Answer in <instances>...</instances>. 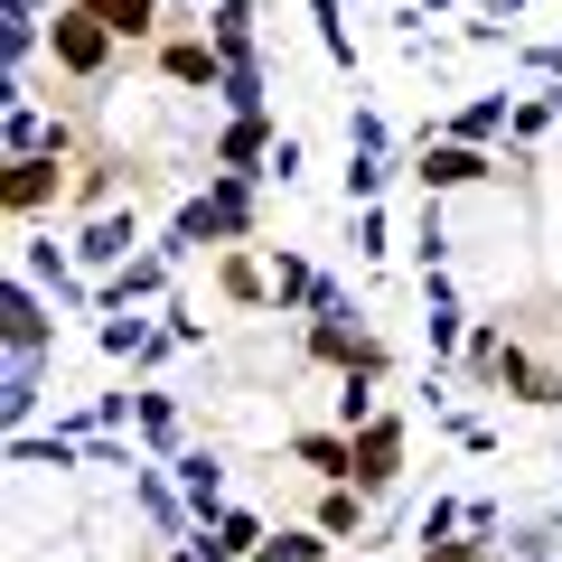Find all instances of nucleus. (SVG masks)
Masks as SVG:
<instances>
[{
    "instance_id": "obj_1",
    "label": "nucleus",
    "mask_w": 562,
    "mask_h": 562,
    "mask_svg": "<svg viewBox=\"0 0 562 562\" xmlns=\"http://www.w3.org/2000/svg\"><path fill=\"white\" fill-rule=\"evenodd\" d=\"M113 47H122V38L85 10V0H57V10H47V57H57V76L103 85V76H113Z\"/></svg>"
},
{
    "instance_id": "obj_2",
    "label": "nucleus",
    "mask_w": 562,
    "mask_h": 562,
    "mask_svg": "<svg viewBox=\"0 0 562 562\" xmlns=\"http://www.w3.org/2000/svg\"><path fill=\"white\" fill-rule=\"evenodd\" d=\"M57 198H76V179H66V160H57V150H29V160H10V169H0V216H10V225L57 216Z\"/></svg>"
},
{
    "instance_id": "obj_3",
    "label": "nucleus",
    "mask_w": 562,
    "mask_h": 562,
    "mask_svg": "<svg viewBox=\"0 0 562 562\" xmlns=\"http://www.w3.org/2000/svg\"><path fill=\"white\" fill-rule=\"evenodd\" d=\"M403 169L422 179V198H450V188H479V179H497V160H487L479 140H450V132H441V140L422 132L413 150H403Z\"/></svg>"
},
{
    "instance_id": "obj_4",
    "label": "nucleus",
    "mask_w": 562,
    "mask_h": 562,
    "mask_svg": "<svg viewBox=\"0 0 562 562\" xmlns=\"http://www.w3.org/2000/svg\"><path fill=\"white\" fill-rule=\"evenodd\" d=\"M0 347H57V310H47V291L29 272L0 281Z\"/></svg>"
},
{
    "instance_id": "obj_5",
    "label": "nucleus",
    "mask_w": 562,
    "mask_h": 562,
    "mask_svg": "<svg viewBox=\"0 0 562 562\" xmlns=\"http://www.w3.org/2000/svg\"><path fill=\"white\" fill-rule=\"evenodd\" d=\"M47 366H57V347H10V357H0V413H10V431H29V422H38Z\"/></svg>"
},
{
    "instance_id": "obj_6",
    "label": "nucleus",
    "mask_w": 562,
    "mask_h": 562,
    "mask_svg": "<svg viewBox=\"0 0 562 562\" xmlns=\"http://www.w3.org/2000/svg\"><path fill=\"white\" fill-rule=\"evenodd\" d=\"M169 272H179V262H169L160 244H140V254L122 262V272H103L94 291H103V310H150V301H169Z\"/></svg>"
},
{
    "instance_id": "obj_7",
    "label": "nucleus",
    "mask_w": 562,
    "mask_h": 562,
    "mask_svg": "<svg viewBox=\"0 0 562 562\" xmlns=\"http://www.w3.org/2000/svg\"><path fill=\"white\" fill-rule=\"evenodd\" d=\"M347 479H357L366 497H384V487L403 479V422H394V413L357 422V469H347Z\"/></svg>"
},
{
    "instance_id": "obj_8",
    "label": "nucleus",
    "mask_w": 562,
    "mask_h": 562,
    "mask_svg": "<svg viewBox=\"0 0 562 562\" xmlns=\"http://www.w3.org/2000/svg\"><path fill=\"white\" fill-rule=\"evenodd\" d=\"M10 469H94V431L57 422V431H10Z\"/></svg>"
},
{
    "instance_id": "obj_9",
    "label": "nucleus",
    "mask_w": 562,
    "mask_h": 562,
    "mask_svg": "<svg viewBox=\"0 0 562 562\" xmlns=\"http://www.w3.org/2000/svg\"><path fill=\"white\" fill-rule=\"evenodd\" d=\"M132 254H140L132 206H103V216H85V235H76V262H85V272H122Z\"/></svg>"
},
{
    "instance_id": "obj_10",
    "label": "nucleus",
    "mask_w": 562,
    "mask_h": 562,
    "mask_svg": "<svg viewBox=\"0 0 562 562\" xmlns=\"http://www.w3.org/2000/svg\"><path fill=\"white\" fill-rule=\"evenodd\" d=\"M262 535H272V525H262L254 506H216V516H206L188 543H198L206 562H254V543H262Z\"/></svg>"
},
{
    "instance_id": "obj_11",
    "label": "nucleus",
    "mask_w": 562,
    "mask_h": 562,
    "mask_svg": "<svg viewBox=\"0 0 562 562\" xmlns=\"http://www.w3.org/2000/svg\"><path fill=\"white\" fill-rule=\"evenodd\" d=\"M132 506L150 516V535H169V543H188V535H198V506H188L179 487L160 479V469H132Z\"/></svg>"
},
{
    "instance_id": "obj_12",
    "label": "nucleus",
    "mask_w": 562,
    "mask_h": 562,
    "mask_svg": "<svg viewBox=\"0 0 562 562\" xmlns=\"http://www.w3.org/2000/svg\"><path fill=\"white\" fill-rule=\"evenodd\" d=\"M262 160H272V113H225L216 169H254V179H262Z\"/></svg>"
},
{
    "instance_id": "obj_13",
    "label": "nucleus",
    "mask_w": 562,
    "mask_h": 562,
    "mask_svg": "<svg viewBox=\"0 0 562 562\" xmlns=\"http://www.w3.org/2000/svg\"><path fill=\"white\" fill-rule=\"evenodd\" d=\"M160 76L216 94V85H225V47H216V38H169V47H160Z\"/></svg>"
},
{
    "instance_id": "obj_14",
    "label": "nucleus",
    "mask_w": 562,
    "mask_h": 562,
    "mask_svg": "<svg viewBox=\"0 0 562 562\" xmlns=\"http://www.w3.org/2000/svg\"><path fill=\"white\" fill-rule=\"evenodd\" d=\"M169 479H179V497L198 506V525L225 506V460H216V450H179V460H169Z\"/></svg>"
},
{
    "instance_id": "obj_15",
    "label": "nucleus",
    "mask_w": 562,
    "mask_h": 562,
    "mask_svg": "<svg viewBox=\"0 0 562 562\" xmlns=\"http://www.w3.org/2000/svg\"><path fill=\"white\" fill-rule=\"evenodd\" d=\"M179 347H206V319H198V310H160V328L140 338V357H132V366H140V375H160Z\"/></svg>"
},
{
    "instance_id": "obj_16",
    "label": "nucleus",
    "mask_w": 562,
    "mask_h": 562,
    "mask_svg": "<svg viewBox=\"0 0 562 562\" xmlns=\"http://www.w3.org/2000/svg\"><path fill=\"white\" fill-rule=\"evenodd\" d=\"M0 150H10V160H29V150H57V122L38 113V103H0Z\"/></svg>"
},
{
    "instance_id": "obj_17",
    "label": "nucleus",
    "mask_w": 562,
    "mask_h": 562,
    "mask_svg": "<svg viewBox=\"0 0 562 562\" xmlns=\"http://www.w3.org/2000/svg\"><path fill=\"white\" fill-rule=\"evenodd\" d=\"M216 103H225V113H272V76H262V57H225Z\"/></svg>"
},
{
    "instance_id": "obj_18",
    "label": "nucleus",
    "mask_w": 562,
    "mask_h": 562,
    "mask_svg": "<svg viewBox=\"0 0 562 562\" xmlns=\"http://www.w3.org/2000/svg\"><path fill=\"white\" fill-rule=\"evenodd\" d=\"M85 10H94V20L113 29L122 47H140V38H150V29L169 20V0H85Z\"/></svg>"
},
{
    "instance_id": "obj_19",
    "label": "nucleus",
    "mask_w": 562,
    "mask_h": 562,
    "mask_svg": "<svg viewBox=\"0 0 562 562\" xmlns=\"http://www.w3.org/2000/svg\"><path fill=\"white\" fill-rule=\"evenodd\" d=\"M132 431H140V441H150V450H160V460H179V403H169L160 394V384H140V413H132Z\"/></svg>"
},
{
    "instance_id": "obj_20",
    "label": "nucleus",
    "mask_w": 562,
    "mask_h": 562,
    "mask_svg": "<svg viewBox=\"0 0 562 562\" xmlns=\"http://www.w3.org/2000/svg\"><path fill=\"white\" fill-rule=\"evenodd\" d=\"M487 384H506L516 403H562V375H543V366L525 357V347H506V357H497V375H487Z\"/></svg>"
},
{
    "instance_id": "obj_21",
    "label": "nucleus",
    "mask_w": 562,
    "mask_h": 562,
    "mask_svg": "<svg viewBox=\"0 0 562 562\" xmlns=\"http://www.w3.org/2000/svg\"><path fill=\"white\" fill-rule=\"evenodd\" d=\"M328 543H338L328 525H281V535L254 543V562H328Z\"/></svg>"
},
{
    "instance_id": "obj_22",
    "label": "nucleus",
    "mask_w": 562,
    "mask_h": 562,
    "mask_svg": "<svg viewBox=\"0 0 562 562\" xmlns=\"http://www.w3.org/2000/svg\"><path fill=\"white\" fill-rule=\"evenodd\" d=\"M506 122H516V94H479V103H460V113H450V140H479V150H487Z\"/></svg>"
},
{
    "instance_id": "obj_23",
    "label": "nucleus",
    "mask_w": 562,
    "mask_h": 562,
    "mask_svg": "<svg viewBox=\"0 0 562 562\" xmlns=\"http://www.w3.org/2000/svg\"><path fill=\"white\" fill-rule=\"evenodd\" d=\"M254 20H262V0H216V10H206V38H216L225 57H254Z\"/></svg>"
},
{
    "instance_id": "obj_24",
    "label": "nucleus",
    "mask_w": 562,
    "mask_h": 562,
    "mask_svg": "<svg viewBox=\"0 0 562 562\" xmlns=\"http://www.w3.org/2000/svg\"><path fill=\"white\" fill-rule=\"evenodd\" d=\"M291 450H301L319 479H347V469H357V431H291Z\"/></svg>"
},
{
    "instance_id": "obj_25",
    "label": "nucleus",
    "mask_w": 562,
    "mask_h": 562,
    "mask_svg": "<svg viewBox=\"0 0 562 562\" xmlns=\"http://www.w3.org/2000/svg\"><path fill=\"white\" fill-rule=\"evenodd\" d=\"M553 122H562V85H535V94H516V122H506V140L525 150V140H543Z\"/></svg>"
},
{
    "instance_id": "obj_26",
    "label": "nucleus",
    "mask_w": 562,
    "mask_h": 562,
    "mask_svg": "<svg viewBox=\"0 0 562 562\" xmlns=\"http://www.w3.org/2000/svg\"><path fill=\"white\" fill-rule=\"evenodd\" d=\"M319 262H301V254H281L272 262V310H310V301H319Z\"/></svg>"
},
{
    "instance_id": "obj_27",
    "label": "nucleus",
    "mask_w": 562,
    "mask_h": 562,
    "mask_svg": "<svg viewBox=\"0 0 562 562\" xmlns=\"http://www.w3.org/2000/svg\"><path fill=\"white\" fill-rule=\"evenodd\" d=\"M150 328H160V319H132V310H103L94 347H103V357H113V366H132V357H140V338H150Z\"/></svg>"
},
{
    "instance_id": "obj_28",
    "label": "nucleus",
    "mask_w": 562,
    "mask_h": 562,
    "mask_svg": "<svg viewBox=\"0 0 562 562\" xmlns=\"http://www.w3.org/2000/svg\"><path fill=\"white\" fill-rule=\"evenodd\" d=\"M319 525L347 543V535L366 525V487H357V479H328V497H319Z\"/></svg>"
},
{
    "instance_id": "obj_29",
    "label": "nucleus",
    "mask_w": 562,
    "mask_h": 562,
    "mask_svg": "<svg viewBox=\"0 0 562 562\" xmlns=\"http://www.w3.org/2000/svg\"><path fill=\"white\" fill-rule=\"evenodd\" d=\"M76 206H85V216L122 206V160H85V169H76Z\"/></svg>"
},
{
    "instance_id": "obj_30",
    "label": "nucleus",
    "mask_w": 562,
    "mask_h": 562,
    "mask_svg": "<svg viewBox=\"0 0 562 562\" xmlns=\"http://www.w3.org/2000/svg\"><path fill=\"white\" fill-rule=\"evenodd\" d=\"M347 235H357V254H366V262L394 254V216H384V198H375V206H347Z\"/></svg>"
},
{
    "instance_id": "obj_31",
    "label": "nucleus",
    "mask_w": 562,
    "mask_h": 562,
    "mask_svg": "<svg viewBox=\"0 0 562 562\" xmlns=\"http://www.w3.org/2000/svg\"><path fill=\"white\" fill-rule=\"evenodd\" d=\"M394 169H403V160H366V150H347V169H338V179H347V206H375Z\"/></svg>"
},
{
    "instance_id": "obj_32",
    "label": "nucleus",
    "mask_w": 562,
    "mask_h": 562,
    "mask_svg": "<svg viewBox=\"0 0 562 562\" xmlns=\"http://www.w3.org/2000/svg\"><path fill=\"white\" fill-rule=\"evenodd\" d=\"M225 301H272V272L254 254H225Z\"/></svg>"
},
{
    "instance_id": "obj_33",
    "label": "nucleus",
    "mask_w": 562,
    "mask_h": 562,
    "mask_svg": "<svg viewBox=\"0 0 562 562\" xmlns=\"http://www.w3.org/2000/svg\"><path fill=\"white\" fill-rule=\"evenodd\" d=\"M347 150H366V160H394V132H384V113H347Z\"/></svg>"
},
{
    "instance_id": "obj_34",
    "label": "nucleus",
    "mask_w": 562,
    "mask_h": 562,
    "mask_svg": "<svg viewBox=\"0 0 562 562\" xmlns=\"http://www.w3.org/2000/svg\"><path fill=\"white\" fill-rule=\"evenodd\" d=\"M460 525H469V497H431V506H422V543L460 535Z\"/></svg>"
},
{
    "instance_id": "obj_35",
    "label": "nucleus",
    "mask_w": 562,
    "mask_h": 562,
    "mask_svg": "<svg viewBox=\"0 0 562 562\" xmlns=\"http://www.w3.org/2000/svg\"><path fill=\"white\" fill-rule=\"evenodd\" d=\"M262 179H281V188L301 179V140H291V132H281V140H272V160H262Z\"/></svg>"
},
{
    "instance_id": "obj_36",
    "label": "nucleus",
    "mask_w": 562,
    "mask_h": 562,
    "mask_svg": "<svg viewBox=\"0 0 562 562\" xmlns=\"http://www.w3.org/2000/svg\"><path fill=\"white\" fill-rule=\"evenodd\" d=\"M525 76H535V85H562V38H553V47H525Z\"/></svg>"
},
{
    "instance_id": "obj_37",
    "label": "nucleus",
    "mask_w": 562,
    "mask_h": 562,
    "mask_svg": "<svg viewBox=\"0 0 562 562\" xmlns=\"http://www.w3.org/2000/svg\"><path fill=\"white\" fill-rule=\"evenodd\" d=\"M479 10H487V20H516V10H525V0H479Z\"/></svg>"
},
{
    "instance_id": "obj_38",
    "label": "nucleus",
    "mask_w": 562,
    "mask_h": 562,
    "mask_svg": "<svg viewBox=\"0 0 562 562\" xmlns=\"http://www.w3.org/2000/svg\"><path fill=\"white\" fill-rule=\"evenodd\" d=\"M413 10H422V20H441V10H460V0H413Z\"/></svg>"
},
{
    "instance_id": "obj_39",
    "label": "nucleus",
    "mask_w": 562,
    "mask_h": 562,
    "mask_svg": "<svg viewBox=\"0 0 562 562\" xmlns=\"http://www.w3.org/2000/svg\"><path fill=\"white\" fill-rule=\"evenodd\" d=\"M169 562H206V553H198V543H179V553H169Z\"/></svg>"
},
{
    "instance_id": "obj_40",
    "label": "nucleus",
    "mask_w": 562,
    "mask_h": 562,
    "mask_svg": "<svg viewBox=\"0 0 562 562\" xmlns=\"http://www.w3.org/2000/svg\"><path fill=\"white\" fill-rule=\"evenodd\" d=\"M198 10H216V0H198Z\"/></svg>"
}]
</instances>
